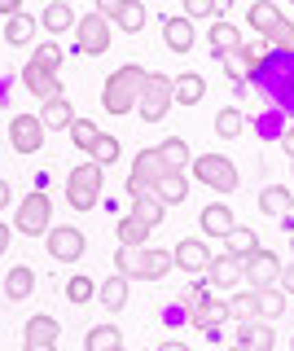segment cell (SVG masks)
<instances>
[{"instance_id":"1f68e13d","label":"cell","mask_w":294,"mask_h":351,"mask_svg":"<svg viewBox=\"0 0 294 351\" xmlns=\"http://www.w3.org/2000/svg\"><path fill=\"white\" fill-rule=\"evenodd\" d=\"M259 250V237L255 228H233V233L224 237V255H237V259H250Z\"/></svg>"},{"instance_id":"8992f818","label":"cell","mask_w":294,"mask_h":351,"mask_svg":"<svg viewBox=\"0 0 294 351\" xmlns=\"http://www.w3.org/2000/svg\"><path fill=\"white\" fill-rule=\"evenodd\" d=\"M171 106H176V101H171V80L162 71H149L145 75V88H140V101H136L140 119H145V123H158Z\"/></svg>"},{"instance_id":"83f0119b","label":"cell","mask_w":294,"mask_h":351,"mask_svg":"<svg viewBox=\"0 0 294 351\" xmlns=\"http://www.w3.org/2000/svg\"><path fill=\"white\" fill-rule=\"evenodd\" d=\"M31 36H36V18L27 14H14V18H5V44H14V49H23V44H31Z\"/></svg>"},{"instance_id":"603a6c76","label":"cell","mask_w":294,"mask_h":351,"mask_svg":"<svg viewBox=\"0 0 294 351\" xmlns=\"http://www.w3.org/2000/svg\"><path fill=\"white\" fill-rule=\"evenodd\" d=\"M154 193L162 197V202H184V197H189V176L184 171H162L158 180H154Z\"/></svg>"},{"instance_id":"ee69618b","label":"cell","mask_w":294,"mask_h":351,"mask_svg":"<svg viewBox=\"0 0 294 351\" xmlns=\"http://www.w3.org/2000/svg\"><path fill=\"white\" fill-rule=\"evenodd\" d=\"M31 62H40V66H49V71H58V66H62V49H58V44H40V49H36V58H31Z\"/></svg>"},{"instance_id":"b9f144b4","label":"cell","mask_w":294,"mask_h":351,"mask_svg":"<svg viewBox=\"0 0 294 351\" xmlns=\"http://www.w3.org/2000/svg\"><path fill=\"white\" fill-rule=\"evenodd\" d=\"M93 294H97V281H93V277H71V281H66V299H71V303H88Z\"/></svg>"},{"instance_id":"f546056e","label":"cell","mask_w":294,"mask_h":351,"mask_svg":"<svg viewBox=\"0 0 294 351\" xmlns=\"http://www.w3.org/2000/svg\"><path fill=\"white\" fill-rule=\"evenodd\" d=\"M259 211H268V215H286V211H294V193L286 189V184H268V189L259 193Z\"/></svg>"},{"instance_id":"f907efd6","label":"cell","mask_w":294,"mask_h":351,"mask_svg":"<svg viewBox=\"0 0 294 351\" xmlns=\"http://www.w3.org/2000/svg\"><path fill=\"white\" fill-rule=\"evenodd\" d=\"M9 241H14V228H9L5 219H0V255H5V250H9Z\"/></svg>"},{"instance_id":"277c9868","label":"cell","mask_w":294,"mask_h":351,"mask_svg":"<svg viewBox=\"0 0 294 351\" xmlns=\"http://www.w3.org/2000/svg\"><path fill=\"white\" fill-rule=\"evenodd\" d=\"M101 162H79L71 176H66V202L75 206V211H93L97 206V197H101Z\"/></svg>"},{"instance_id":"6f0895ef","label":"cell","mask_w":294,"mask_h":351,"mask_svg":"<svg viewBox=\"0 0 294 351\" xmlns=\"http://www.w3.org/2000/svg\"><path fill=\"white\" fill-rule=\"evenodd\" d=\"M66 5H71V0H66Z\"/></svg>"},{"instance_id":"7bdbcfd3","label":"cell","mask_w":294,"mask_h":351,"mask_svg":"<svg viewBox=\"0 0 294 351\" xmlns=\"http://www.w3.org/2000/svg\"><path fill=\"white\" fill-rule=\"evenodd\" d=\"M268 49H272V44H268L264 36H259V40H242V53H246L250 62H255V71H259V66L268 62Z\"/></svg>"},{"instance_id":"44dd1931","label":"cell","mask_w":294,"mask_h":351,"mask_svg":"<svg viewBox=\"0 0 294 351\" xmlns=\"http://www.w3.org/2000/svg\"><path fill=\"white\" fill-rule=\"evenodd\" d=\"M40 22L49 27V36H62V31H75V9L66 5V0H49L45 5V14H40Z\"/></svg>"},{"instance_id":"ab89813d","label":"cell","mask_w":294,"mask_h":351,"mask_svg":"<svg viewBox=\"0 0 294 351\" xmlns=\"http://www.w3.org/2000/svg\"><path fill=\"white\" fill-rule=\"evenodd\" d=\"M97 136H101V128H97L93 119H75V123H71V141H75V145H79L84 154L97 145Z\"/></svg>"},{"instance_id":"f6af8a7d","label":"cell","mask_w":294,"mask_h":351,"mask_svg":"<svg viewBox=\"0 0 294 351\" xmlns=\"http://www.w3.org/2000/svg\"><path fill=\"white\" fill-rule=\"evenodd\" d=\"M220 0H184V18H215Z\"/></svg>"},{"instance_id":"4dcf8cb0","label":"cell","mask_w":294,"mask_h":351,"mask_svg":"<svg viewBox=\"0 0 294 351\" xmlns=\"http://www.w3.org/2000/svg\"><path fill=\"white\" fill-rule=\"evenodd\" d=\"M158 158H162V167H167V171H189V145H184L180 136L162 141V145H158Z\"/></svg>"},{"instance_id":"5b68a950","label":"cell","mask_w":294,"mask_h":351,"mask_svg":"<svg viewBox=\"0 0 294 351\" xmlns=\"http://www.w3.org/2000/svg\"><path fill=\"white\" fill-rule=\"evenodd\" d=\"M49 215H53V197L45 189H36V193H27L23 202H18V211H14V228L23 237H45L49 233Z\"/></svg>"},{"instance_id":"30bf717a","label":"cell","mask_w":294,"mask_h":351,"mask_svg":"<svg viewBox=\"0 0 294 351\" xmlns=\"http://www.w3.org/2000/svg\"><path fill=\"white\" fill-rule=\"evenodd\" d=\"M45 123H40V114H14L9 119V145H14L18 154H36L40 145H45Z\"/></svg>"},{"instance_id":"11a10c76","label":"cell","mask_w":294,"mask_h":351,"mask_svg":"<svg viewBox=\"0 0 294 351\" xmlns=\"http://www.w3.org/2000/svg\"><path fill=\"white\" fill-rule=\"evenodd\" d=\"M228 351H250V347H242V343H233V347H228Z\"/></svg>"},{"instance_id":"ac0fdd59","label":"cell","mask_w":294,"mask_h":351,"mask_svg":"<svg viewBox=\"0 0 294 351\" xmlns=\"http://www.w3.org/2000/svg\"><path fill=\"white\" fill-rule=\"evenodd\" d=\"M162 36H167V49L171 53H189L193 40H198V31H193V18H167L162 22Z\"/></svg>"},{"instance_id":"9a60e30c","label":"cell","mask_w":294,"mask_h":351,"mask_svg":"<svg viewBox=\"0 0 294 351\" xmlns=\"http://www.w3.org/2000/svg\"><path fill=\"white\" fill-rule=\"evenodd\" d=\"M237 281H246V259H237V255L211 259V268H206V285L211 290H233Z\"/></svg>"},{"instance_id":"836d02e7","label":"cell","mask_w":294,"mask_h":351,"mask_svg":"<svg viewBox=\"0 0 294 351\" xmlns=\"http://www.w3.org/2000/svg\"><path fill=\"white\" fill-rule=\"evenodd\" d=\"M215 58H220V62H224V71H228V75H233V80H237V84H242V80H246V75H255V62H250V58H246V53H242V44H237V49H224V53H215Z\"/></svg>"},{"instance_id":"ba28073f","label":"cell","mask_w":294,"mask_h":351,"mask_svg":"<svg viewBox=\"0 0 294 351\" xmlns=\"http://www.w3.org/2000/svg\"><path fill=\"white\" fill-rule=\"evenodd\" d=\"M75 44H79L84 58H101V53L110 49V22L101 14H84L75 22Z\"/></svg>"},{"instance_id":"8fae6325","label":"cell","mask_w":294,"mask_h":351,"mask_svg":"<svg viewBox=\"0 0 294 351\" xmlns=\"http://www.w3.org/2000/svg\"><path fill=\"white\" fill-rule=\"evenodd\" d=\"M84 250H88V241H84V233H79L75 224H58V228H49V255H53V259L75 263V259H84Z\"/></svg>"},{"instance_id":"f35d334b","label":"cell","mask_w":294,"mask_h":351,"mask_svg":"<svg viewBox=\"0 0 294 351\" xmlns=\"http://www.w3.org/2000/svg\"><path fill=\"white\" fill-rule=\"evenodd\" d=\"M119 31H127V36H132V31H140L145 27V5H140V0H123V9H119Z\"/></svg>"},{"instance_id":"e575fe53","label":"cell","mask_w":294,"mask_h":351,"mask_svg":"<svg viewBox=\"0 0 294 351\" xmlns=\"http://www.w3.org/2000/svg\"><path fill=\"white\" fill-rule=\"evenodd\" d=\"M242 128H246V119H242V110H237V106H224L220 114H215V132H220V141H237V136H242Z\"/></svg>"},{"instance_id":"e0dca14e","label":"cell","mask_w":294,"mask_h":351,"mask_svg":"<svg viewBox=\"0 0 294 351\" xmlns=\"http://www.w3.org/2000/svg\"><path fill=\"white\" fill-rule=\"evenodd\" d=\"M27 343H45V347H58V338H62V321L58 316H49V312H36V316H27Z\"/></svg>"},{"instance_id":"d4e9b609","label":"cell","mask_w":294,"mask_h":351,"mask_svg":"<svg viewBox=\"0 0 294 351\" xmlns=\"http://www.w3.org/2000/svg\"><path fill=\"white\" fill-rule=\"evenodd\" d=\"M84 351H123L119 325H93L88 334H84Z\"/></svg>"},{"instance_id":"bcb514c9","label":"cell","mask_w":294,"mask_h":351,"mask_svg":"<svg viewBox=\"0 0 294 351\" xmlns=\"http://www.w3.org/2000/svg\"><path fill=\"white\" fill-rule=\"evenodd\" d=\"M272 44H277L281 53H290V58H294V27H290V22H286V27H281V36L272 40Z\"/></svg>"},{"instance_id":"3957f363","label":"cell","mask_w":294,"mask_h":351,"mask_svg":"<svg viewBox=\"0 0 294 351\" xmlns=\"http://www.w3.org/2000/svg\"><path fill=\"white\" fill-rule=\"evenodd\" d=\"M255 75H259V84H264V93L272 97V101L286 106V110H294V58H290V53L268 58Z\"/></svg>"},{"instance_id":"7c38bea8","label":"cell","mask_w":294,"mask_h":351,"mask_svg":"<svg viewBox=\"0 0 294 351\" xmlns=\"http://www.w3.org/2000/svg\"><path fill=\"white\" fill-rule=\"evenodd\" d=\"M23 84H27L31 97H40V101H53V97H62L58 71H49V66H40V62H27V66H23Z\"/></svg>"},{"instance_id":"9f6ffc18","label":"cell","mask_w":294,"mask_h":351,"mask_svg":"<svg viewBox=\"0 0 294 351\" xmlns=\"http://www.w3.org/2000/svg\"><path fill=\"white\" fill-rule=\"evenodd\" d=\"M290 351H294V338H290Z\"/></svg>"},{"instance_id":"ffe728a7","label":"cell","mask_w":294,"mask_h":351,"mask_svg":"<svg viewBox=\"0 0 294 351\" xmlns=\"http://www.w3.org/2000/svg\"><path fill=\"white\" fill-rule=\"evenodd\" d=\"M202 97H206V80H202V75L184 71L180 80H171V101H176V106H198Z\"/></svg>"},{"instance_id":"52a82bcc","label":"cell","mask_w":294,"mask_h":351,"mask_svg":"<svg viewBox=\"0 0 294 351\" xmlns=\"http://www.w3.org/2000/svg\"><path fill=\"white\" fill-rule=\"evenodd\" d=\"M193 176H198L202 184H211V189H220V193L237 189V167L224 154H198V158H193Z\"/></svg>"},{"instance_id":"f1b7e54d","label":"cell","mask_w":294,"mask_h":351,"mask_svg":"<svg viewBox=\"0 0 294 351\" xmlns=\"http://www.w3.org/2000/svg\"><path fill=\"white\" fill-rule=\"evenodd\" d=\"M162 171H167V167H162L158 149H140L136 158H132V180H140V184H154Z\"/></svg>"},{"instance_id":"2e32d148","label":"cell","mask_w":294,"mask_h":351,"mask_svg":"<svg viewBox=\"0 0 294 351\" xmlns=\"http://www.w3.org/2000/svg\"><path fill=\"white\" fill-rule=\"evenodd\" d=\"M189 321L198 325V329H215V325H224L228 321V299H202L189 307Z\"/></svg>"},{"instance_id":"d6a6232c","label":"cell","mask_w":294,"mask_h":351,"mask_svg":"<svg viewBox=\"0 0 294 351\" xmlns=\"http://www.w3.org/2000/svg\"><path fill=\"white\" fill-rule=\"evenodd\" d=\"M132 215H136V219H145L149 228H158V224H162V215H167V202H162L158 193L136 197V202H132Z\"/></svg>"},{"instance_id":"4316f807","label":"cell","mask_w":294,"mask_h":351,"mask_svg":"<svg viewBox=\"0 0 294 351\" xmlns=\"http://www.w3.org/2000/svg\"><path fill=\"white\" fill-rule=\"evenodd\" d=\"M149 233H154V228H149L145 219H136L132 211L119 219V246H149Z\"/></svg>"},{"instance_id":"d6986e66","label":"cell","mask_w":294,"mask_h":351,"mask_svg":"<svg viewBox=\"0 0 294 351\" xmlns=\"http://www.w3.org/2000/svg\"><path fill=\"white\" fill-rule=\"evenodd\" d=\"M237 228V219H233V211H228L224 202H211V206H202V233L206 237H228Z\"/></svg>"},{"instance_id":"5bb4252c","label":"cell","mask_w":294,"mask_h":351,"mask_svg":"<svg viewBox=\"0 0 294 351\" xmlns=\"http://www.w3.org/2000/svg\"><path fill=\"white\" fill-rule=\"evenodd\" d=\"M246 22H250V27H255L268 44L281 36V27H286V18H281V9L272 5V0H255V5L246 9Z\"/></svg>"},{"instance_id":"7dc6e473","label":"cell","mask_w":294,"mask_h":351,"mask_svg":"<svg viewBox=\"0 0 294 351\" xmlns=\"http://www.w3.org/2000/svg\"><path fill=\"white\" fill-rule=\"evenodd\" d=\"M119 9H123V0H97V14H101L106 22H114V18H119Z\"/></svg>"},{"instance_id":"7a4b0ae2","label":"cell","mask_w":294,"mask_h":351,"mask_svg":"<svg viewBox=\"0 0 294 351\" xmlns=\"http://www.w3.org/2000/svg\"><path fill=\"white\" fill-rule=\"evenodd\" d=\"M145 66H136V62H127V66H119V71L106 75V84H101V106H106V114H127V110H136L140 101V88H145Z\"/></svg>"},{"instance_id":"d590c367","label":"cell","mask_w":294,"mask_h":351,"mask_svg":"<svg viewBox=\"0 0 294 351\" xmlns=\"http://www.w3.org/2000/svg\"><path fill=\"white\" fill-rule=\"evenodd\" d=\"M255 294H259V316H264V321L286 312V290H281V285H264V290H255Z\"/></svg>"},{"instance_id":"816d5d0a","label":"cell","mask_w":294,"mask_h":351,"mask_svg":"<svg viewBox=\"0 0 294 351\" xmlns=\"http://www.w3.org/2000/svg\"><path fill=\"white\" fill-rule=\"evenodd\" d=\"M9 197H14V189H9V184L0 180V211H5V206H9Z\"/></svg>"},{"instance_id":"8d00e7d4","label":"cell","mask_w":294,"mask_h":351,"mask_svg":"<svg viewBox=\"0 0 294 351\" xmlns=\"http://www.w3.org/2000/svg\"><path fill=\"white\" fill-rule=\"evenodd\" d=\"M123 303H127V277H119V272H114V277L101 285V307H106V312H119Z\"/></svg>"},{"instance_id":"681fc988","label":"cell","mask_w":294,"mask_h":351,"mask_svg":"<svg viewBox=\"0 0 294 351\" xmlns=\"http://www.w3.org/2000/svg\"><path fill=\"white\" fill-rule=\"evenodd\" d=\"M23 14V0H0V18H14Z\"/></svg>"},{"instance_id":"cb8c5ba5","label":"cell","mask_w":294,"mask_h":351,"mask_svg":"<svg viewBox=\"0 0 294 351\" xmlns=\"http://www.w3.org/2000/svg\"><path fill=\"white\" fill-rule=\"evenodd\" d=\"M228 321H237V325L259 321V294L255 290H237L233 299H228Z\"/></svg>"},{"instance_id":"7402d4cb","label":"cell","mask_w":294,"mask_h":351,"mask_svg":"<svg viewBox=\"0 0 294 351\" xmlns=\"http://www.w3.org/2000/svg\"><path fill=\"white\" fill-rule=\"evenodd\" d=\"M40 123H45L49 132H62V128L71 132V123H75V106L66 101V97H53V101H45V110H40Z\"/></svg>"},{"instance_id":"74e56055","label":"cell","mask_w":294,"mask_h":351,"mask_svg":"<svg viewBox=\"0 0 294 351\" xmlns=\"http://www.w3.org/2000/svg\"><path fill=\"white\" fill-rule=\"evenodd\" d=\"M206 36H211V53H224V49H237V44H242V36H237L233 22H211Z\"/></svg>"},{"instance_id":"db71d44e","label":"cell","mask_w":294,"mask_h":351,"mask_svg":"<svg viewBox=\"0 0 294 351\" xmlns=\"http://www.w3.org/2000/svg\"><path fill=\"white\" fill-rule=\"evenodd\" d=\"M27 351H53V347H45V343H27Z\"/></svg>"},{"instance_id":"9c48e42d","label":"cell","mask_w":294,"mask_h":351,"mask_svg":"<svg viewBox=\"0 0 294 351\" xmlns=\"http://www.w3.org/2000/svg\"><path fill=\"white\" fill-rule=\"evenodd\" d=\"M211 246H206L202 237H184V241H176V250H171V263L184 272V277H198V272H206L211 268Z\"/></svg>"},{"instance_id":"c3c4849f","label":"cell","mask_w":294,"mask_h":351,"mask_svg":"<svg viewBox=\"0 0 294 351\" xmlns=\"http://www.w3.org/2000/svg\"><path fill=\"white\" fill-rule=\"evenodd\" d=\"M277 285H281V290H286V294H294V263H290V268H281Z\"/></svg>"},{"instance_id":"6da1fadb","label":"cell","mask_w":294,"mask_h":351,"mask_svg":"<svg viewBox=\"0 0 294 351\" xmlns=\"http://www.w3.org/2000/svg\"><path fill=\"white\" fill-rule=\"evenodd\" d=\"M171 268H176L171 250H158V246H119L114 250V272L127 281H162Z\"/></svg>"},{"instance_id":"4fadbf2b","label":"cell","mask_w":294,"mask_h":351,"mask_svg":"<svg viewBox=\"0 0 294 351\" xmlns=\"http://www.w3.org/2000/svg\"><path fill=\"white\" fill-rule=\"evenodd\" d=\"M277 277H281V259L272 255V250H255V255L246 259V285H250V290L277 285Z\"/></svg>"},{"instance_id":"60d3db41","label":"cell","mask_w":294,"mask_h":351,"mask_svg":"<svg viewBox=\"0 0 294 351\" xmlns=\"http://www.w3.org/2000/svg\"><path fill=\"white\" fill-rule=\"evenodd\" d=\"M119 149H123V145H119V136H110V132H101V136H97V145L88 149V158L106 167V162H114V158H119Z\"/></svg>"},{"instance_id":"484cf974","label":"cell","mask_w":294,"mask_h":351,"mask_svg":"<svg viewBox=\"0 0 294 351\" xmlns=\"http://www.w3.org/2000/svg\"><path fill=\"white\" fill-rule=\"evenodd\" d=\"M31 290H36V272H31V268H23V263H18V268L5 272V294H9L14 303L31 299Z\"/></svg>"},{"instance_id":"f5cc1de1","label":"cell","mask_w":294,"mask_h":351,"mask_svg":"<svg viewBox=\"0 0 294 351\" xmlns=\"http://www.w3.org/2000/svg\"><path fill=\"white\" fill-rule=\"evenodd\" d=\"M158 351H189V347H184V343H176V338H171V343H162Z\"/></svg>"}]
</instances>
